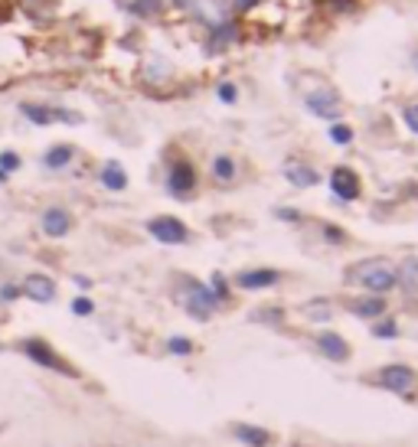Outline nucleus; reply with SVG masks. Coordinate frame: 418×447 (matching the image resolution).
Listing matches in <instances>:
<instances>
[{
	"label": "nucleus",
	"instance_id": "1",
	"mask_svg": "<svg viewBox=\"0 0 418 447\" xmlns=\"http://www.w3.org/2000/svg\"><path fill=\"white\" fill-rule=\"evenodd\" d=\"M350 281H357V284H363V287H369V291L382 294V291H392V287L399 284V271L392 268V261L369 258V261H359V264H353V271H350Z\"/></svg>",
	"mask_w": 418,
	"mask_h": 447
},
{
	"label": "nucleus",
	"instance_id": "2",
	"mask_svg": "<svg viewBox=\"0 0 418 447\" xmlns=\"http://www.w3.org/2000/svg\"><path fill=\"white\" fill-rule=\"evenodd\" d=\"M23 353H26V356H30L33 362H39V366L52 369V373L79 375V373L72 369V366L62 360V356H56V353H52V346H50V343H43V340H26V343H23Z\"/></svg>",
	"mask_w": 418,
	"mask_h": 447
},
{
	"label": "nucleus",
	"instance_id": "3",
	"mask_svg": "<svg viewBox=\"0 0 418 447\" xmlns=\"http://www.w3.org/2000/svg\"><path fill=\"white\" fill-rule=\"evenodd\" d=\"M148 232L157 238V242H163V245H183L186 238H190L186 225L180 222V219H173V216H157V219H150Z\"/></svg>",
	"mask_w": 418,
	"mask_h": 447
},
{
	"label": "nucleus",
	"instance_id": "4",
	"mask_svg": "<svg viewBox=\"0 0 418 447\" xmlns=\"http://www.w3.org/2000/svg\"><path fill=\"white\" fill-rule=\"evenodd\" d=\"M216 294L209 291L206 284H197V281H190V294H186V311L193 313L197 320H206L209 313L216 311Z\"/></svg>",
	"mask_w": 418,
	"mask_h": 447
},
{
	"label": "nucleus",
	"instance_id": "5",
	"mask_svg": "<svg viewBox=\"0 0 418 447\" xmlns=\"http://www.w3.org/2000/svg\"><path fill=\"white\" fill-rule=\"evenodd\" d=\"M376 382L382 385V388H392V392H412L418 382V375L408 369V366H386L379 375H376Z\"/></svg>",
	"mask_w": 418,
	"mask_h": 447
},
{
	"label": "nucleus",
	"instance_id": "6",
	"mask_svg": "<svg viewBox=\"0 0 418 447\" xmlns=\"http://www.w3.org/2000/svg\"><path fill=\"white\" fill-rule=\"evenodd\" d=\"M308 108L320 118H337L340 114V95L330 92V88H320V92H310L308 95Z\"/></svg>",
	"mask_w": 418,
	"mask_h": 447
},
{
	"label": "nucleus",
	"instance_id": "7",
	"mask_svg": "<svg viewBox=\"0 0 418 447\" xmlns=\"http://www.w3.org/2000/svg\"><path fill=\"white\" fill-rule=\"evenodd\" d=\"M167 187H170L173 196H186L190 189L197 187V174H193V167L186 160L180 163H173V170H170V180H167Z\"/></svg>",
	"mask_w": 418,
	"mask_h": 447
},
{
	"label": "nucleus",
	"instance_id": "8",
	"mask_svg": "<svg viewBox=\"0 0 418 447\" xmlns=\"http://www.w3.org/2000/svg\"><path fill=\"white\" fill-rule=\"evenodd\" d=\"M330 187H333V193L340 199H346V202L359 196V180H357V174L346 170V167H337L330 174Z\"/></svg>",
	"mask_w": 418,
	"mask_h": 447
},
{
	"label": "nucleus",
	"instance_id": "9",
	"mask_svg": "<svg viewBox=\"0 0 418 447\" xmlns=\"http://www.w3.org/2000/svg\"><path fill=\"white\" fill-rule=\"evenodd\" d=\"M23 294L30 300H37V304H50L56 298V284H52L46 274H30L23 281Z\"/></svg>",
	"mask_w": 418,
	"mask_h": 447
},
{
	"label": "nucleus",
	"instance_id": "10",
	"mask_svg": "<svg viewBox=\"0 0 418 447\" xmlns=\"http://www.w3.org/2000/svg\"><path fill=\"white\" fill-rule=\"evenodd\" d=\"M39 225H43V232H46L50 238H62L69 229H72V219H69V212L66 209H56V206H52V209L43 212Z\"/></svg>",
	"mask_w": 418,
	"mask_h": 447
},
{
	"label": "nucleus",
	"instance_id": "11",
	"mask_svg": "<svg viewBox=\"0 0 418 447\" xmlns=\"http://www.w3.org/2000/svg\"><path fill=\"white\" fill-rule=\"evenodd\" d=\"M317 346H320V353H324L327 360H340V362H344L346 356H350L346 340H344V336H337V333H320L317 336Z\"/></svg>",
	"mask_w": 418,
	"mask_h": 447
},
{
	"label": "nucleus",
	"instance_id": "12",
	"mask_svg": "<svg viewBox=\"0 0 418 447\" xmlns=\"http://www.w3.org/2000/svg\"><path fill=\"white\" fill-rule=\"evenodd\" d=\"M278 278H281L278 271H271V268H261V271H242V274H239V284L246 287V291H255V287L278 284Z\"/></svg>",
	"mask_w": 418,
	"mask_h": 447
},
{
	"label": "nucleus",
	"instance_id": "13",
	"mask_svg": "<svg viewBox=\"0 0 418 447\" xmlns=\"http://www.w3.org/2000/svg\"><path fill=\"white\" fill-rule=\"evenodd\" d=\"M186 3H190V7H193V10L203 17V20L222 26V17H226V10H222L219 0H186Z\"/></svg>",
	"mask_w": 418,
	"mask_h": 447
},
{
	"label": "nucleus",
	"instance_id": "14",
	"mask_svg": "<svg viewBox=\"0 0 418 447\" xmlns=\"http://www.w3.org/2000/svg\"><path fill=\"white\" fill-rule=\"evenodd\" d=\"M284 176H288L295 187H301V189L317 183V174H314L310 167H304V163H288V167H284Z\"/></svg>",
	"mask_w": 418,
	"mask_h": 447
},
{
	"label": "nucleus",
	"instance_id": "15",
	"mask_svg": "<svg viewBox=\"0 0 418 447\" xmlns=\"http://www.w3.org/2000/svg\"><path fill=\"white\" fill-rule=\"evenodd\" d=\"M350 311L357 313V317H366V320H372V317H379V313L386 311V300H382V298H369V300H350Z\"/></svg>",
	"mask_w": 418,
	"mask_h": 447
},
{
	"label": "nucleus",
	"instance_id": "16",
	"mask_svg": "<svg viewBox=\"0 0 418 447\" xmlns=\"http://www.w3.org/2000/svg\"><path fill=\"white\" fill-rule=\"evenodd\" d=\"M101 183H105V187L108 189H115V193H118V189H124L128 187V176H124V170H121V163H105V170H101Z\"/></svg>",
	"mask_w": 418,
	"mask_h": 447
},
{
	"label": "nucleus",
	"instance_id": "17",
	"mask_svg": "<svg viewBox=\"0 0 418 447\" xmlns=\"http://www.w3.org/2000/svg\"><path fill=\"white\" fill-rule=\"evenodd\" d=\"M235 437L246 441L248 447H265L271 441L268 431H261V428H248V424H235Z\"/></svg>",
	"mask_w": 418,
	"mask_h": 447
},
{
	"label": "nucleus",
	"instance_id": "18",
	"mask_svg": "<svg viewBox=\"0 0 418 447\" xmlns=\"http://www.w3.org/2000/svg\"><path fill=\"white\" fill-rule=\"evenodd\" d=\"M69 160H72V147H69V144H56V147H50L46 157H43V163H46L50 170H62Z\"/></svg>",
	"mask_w": 418,
	"mask_h": 447
},
{
	"label": "nucleus",
	"instance_id": "19",
	"mask_svg": "<svg viewBox=\"0 0 418 447\" xmlns=\"http://www.w3.org/2000/svg\"><path fill=\"white\" fill-rule=\"evenodd\" d=\"M399 281L406 284L408 294H415V291H418V261H415V258L402 264V278H399Z\"/></svg>",
	"mask_w": 418,
	"mask_h": 447
},
{
	"label": "nucleus",
	"instance_id": "20",
	"mask_svg": "<svg viewBox=\"0 0 418 447\" xmlns=\"http://www.w3.org/2000/svg\"><path fill=\"white\" fill-rule=\"evenodd\" d=\"M160 7H163L160 0H135V3H131V13H137V17H157Z\"/></svg>",
	"mask_w": 418,
	"mask_h": 447
},
{
	"label": "nucleus",
	"instance_id": "21",
	"mask_svg": "<svg viewBox=\"0 0 418 447\" xmlns=\"http://www.w3.org/2000/svg\"><path fill=\"white\" fill-rule=\"evenodd\" d=\"M17 167H20V157H17L13 150H3V154H0V180H7V174L17 170Z\"/></svg>",
	"mask_w": 418,
	"mask_h": 447
},
{
	"label": "nucleus",
	"instance_id": "22",
	"mask_svg": "<svg viewBox=\"0 0 418 447\" xmlns=\"http://www.w3.org/2000/svg\"><path fill=\"white\" fill-rule=\"evenodd\" d=\"M212 170H216V176H219V180H232V176H235V163L229 160V157H216Z\"/></svg>",
	"mask_w": 418,
	"mask_h": 447
},
{
	"label": "nucleus",
	"instance_id": "23",
	"mask_svg": "<svg viewBox=\"0 0 418 447\" xmlns=\"http://www.w3.org/2000/svg\"><path fill=\"white\" fill-rule=\"evenodd\" d=\"M330 141L333 144H350V141H353V131H350L346 125H333L330 127Z\"/></svg>",
	"mask_w": 418,
	"mask_h": 447
},
{
	"label": "nucleus",
	"instance_id": "24",
	"mask_svg": "<svg viewBox=\"0 0 418 447\" xmlns=\"http://www.w3.org/2000/svg\"><path fill=\"white\" fill-rule=\"evenodd\" d=\"M190 349H193V343H190L186 336H173L170 340V353H177V356H186Z\"/></svg>",
	"mask_w": 418,
	"mask_h": 447
},
{
	"label": "nucleus",
	"instance_id": "25",
	"mask_svg": "<svg viewBox=\"0 0 418 447\" xmlns=\"http://www.w3.org/2000/svg\"><path fill=\"white\" fill-rule=\"evenodd\" d=\"M72 311L79 313V317H88V313L95 311V307H92V300H88V298H75L72 300Z\"/></svg>",
	"mask_w": 418,
	"mask_h": 447
},
{
	"label": "nucleus",
	"instance_id": "26",
	"mask_svg": "<svg viewBox=\"0 0 418 447\" xmlns=\"http://www.w3.org/2000/svg\"><path fill=\"white\" fill-rule=\"evenodd\" d=\"M406 121H408V127L418 134V105H408L406 108Z\"/></svg>",
	"mask_w": 418,
	"mask_h": 447
},
{
	"label": "nucleus",
	"instance_id": "27",
	"mask_svg": "<svg viewBox=\"0 0 418 447\" xmlns=\"http://www.w3.org/2000/svg\"><path fill=\"white\" fill-rule=\"evenodd\" d=\"M17 298H20V287H13V284L0 287V300H17Z\"/></svg>",
	"mask_w": 418,
	"mask_h": 447
},
{
	"label": "nucleus",
	"instance_id": "28",
	"mask_svg": "<svg viewBox=\"0 0 418 447\" xmlns=\"http://www.w3.org/2000/svg\"><path fill=\"white\" fill-rule=\"evenodd\" d=\"M372 333H376V336H395V323H389V320L379 323V326H376Z\"/></svg>",
	"mask_w": 418,
	"mask_h": 447
},
{
	"label": "nucleus",
	"instance_id": "29",
	"mask_svg": "<svg viewBox=\"0 0 418 447\" xmlns=\"http://www.w3.org/2000/svg\"><path fill=\"white\" fill-rule=\"evenodd\" d=\"M219 98L222 101H235V85H229V82H226V85H219Z\"/></svg>",
	"mask_w": 418,
	"mask_h": 447
},
{
	"label": "nucleus",
	"instance_id": "30",
	"mask_svg": "<svg viewBox=\"0 0 418 447\" xmlns=\"http://www.w3.org/2000/svg\"><path fill=\"white\" fill-rule=\"evenodd\" d=\"M252 3H255V0H239V7H242V10H246V7H252Z\"/></svg>",
	"mask_w": 418,
	"mask_h": 447
},
{
	"label": "nucleus",
	"instance_id": "31",
	"mask_svg": "<svg viewBox=\"0 0 418 447\" xmlns=\"http://www.w3.org/2000/svg\"><path fill=\"white\" fill-rule=\"evenodd\" d=\"M415 65H418V52H415Z\"/></svg>",
	"mask_w": 418,
	"mask_h": 447
}]
</instances>
